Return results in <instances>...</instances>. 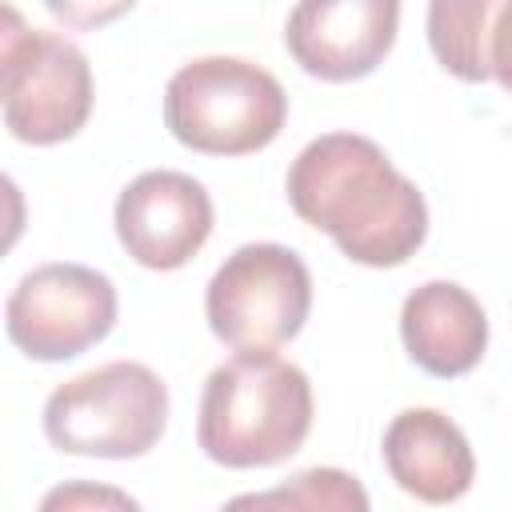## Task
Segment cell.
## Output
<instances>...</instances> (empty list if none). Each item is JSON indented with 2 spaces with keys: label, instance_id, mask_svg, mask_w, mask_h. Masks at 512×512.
I'll list each match as a JSON object with an SVG mask.
<instances>
[{
  "label": "cell",
  "instance_id": "1",
  "mask_svg": "<svg viewBox=\"0 0 512 512\" xmlns=\"http://www.w3.org/2000/svg\"><path fill=\"white\" fill-rule=\"evenodd\" d=\"M284 188L292 212L364 268H396L428 236L424 192L368 136H316L292 160Z\"/></svg>",
  "mask_w": 512,
  "mask_h": 512
},
{
  "label": "cell",
  "instance_id": "2",
  "mask_svg": "<svg viewBox=\"0 0 512 512\" xmlns=\"http://www.w3.org/2000/svg\"><path fill=\"white\" fill-rule=\"evenodd\" d=\"M312 432V384L304 368L264 352H236L204 380L196 440L212 464L268 468L304 448Z\"/></svg>",
  "mask_w": 512,
  "mask_h": 512
},
{
  "label": "cell",
  "instance_id": "3",
  "mask_svg": "<svg viewBox=\"0 0 512 512\" xmlns=\"http://www.w3.org/2000/svg\"><path fill=\"white\" fill-rule=\"evenodd\" d=\"M288 120L280 80L240 56H200L164 88L168 132L204 156H248L268 148Z\"/></svg>",
  "mask_w": 512,
  "mask_h": 512
},
{
  "label": "cell",
  "instance_id": "4",
  "mask_svg": "<svg viewBox=\"0 0 512 512\" xmlns=\"http://www.w3.org/2000/svg\"><path fill=\"white\" fill-rule=\"evenodd\" d=\"M168 428V384L140 360H108L44 400V436L64 456L136 460Z\"/></svg>",
  "mask_w": 512,
  "mask_h": 512
},
{
  "label": "cell",
  "instance_id": "5",
  "mask_svg": "<svg viewBox=\"0 0 512 512\" xmlns=\"http://www.w3.org/2000/svg\"><path fill=\"white\" fill-rule=\"evenodd\" d=\"M312 312L308 264L272 240L236 248L208 280L204 316L232 352H264L300 336Z\"/></svg>",
  "mask_w": 512,
  "mask_h": 512
},
{
  "label": "cell",
  "instance_id": "6",
  "mask_svg": "<svg viewBox=\"0 0 512 512\" xmlns=\"http://www.w3.org/2000/svg\"><path fill=\"white\" fill-rule=\"evenodd\" d=\"M4 128L20 144L72 140L92 116L88 56L60 32L24 28L8 8L4 28Z\"/></svg>",
  "mask_w": 512,
  "mask_h": 512
},
{
  "label": "cell",
  "instance_id": "7",
  "mask_svg": "<svg viewBox=\"0 0 512 512\" xmlns=\"http://www.w3.org/2000/svg\"><path fill=\"white\" fill-rule=\"evenodd\" d=\"M116 308V288L104 272L56 260L16 280L4 304V328L24 356L56 364L96 348L116 328Z\"/></svg>",
  "mask_w": 512,
  "mask_h": 512
},
{
  "label": "cell",
  "instance_id": "8",
  "mask_svg": "<svg viewBox=\"0 0 512 512\" xmlns=\"http://www.w3.org/2000/svg\"><path fill=\"white\" fill-rule=\"evenodd\" d=\"M212 196L200 180L176 168L140 172L116 196V236L124 252L152 272L184 268L212 236Z\"/></svg>",
  "mask_w": 512,
  "mask_h": 512
},
{
  "label": "cell",
  "instance_id": "9",
  "mask_svg": "<svg viewBox=\"0 0 512 512\" xmlns=\"http://www.w3.org/2000/svg\"><path fill=\"white\" fill-rule=\"evenodd\" d=\"M400 32V0H300L288 12L292 60L328 84H348L384 64Z\"/></svg>",
  "mask_w": 512,
  "mask_h": 512
},
{
  "label": "cell",
  "instance_id": "10",
  "mask_svg": "<svg viewBox=\"0 0 512 512\" xmlns=\"http://www.w3.org/2000/svg\"><path fill=\"white\" fill-rule=\"evenodd\" d=\"M400 340L416 368L452 380L472 372L488 348V316L456 280H428L404 296Z\"/></svg>",
  "mask_w": 512,
  "mask_h": 512
},
{
  "label": "cell",
  "instance_id": "11",
  "mask_svg": "<svg viewBox=\"0 0 512 512\" xmlns=\"http://www.w3.org/2000/svg\"><path fill=\"white\" fill-rule=\"evenodd\" d=\"M388 476L424 504H452L476 480V456L456 420L436 408H404L384 428Z\"/></svg>",
  "mask_w": 512,
  "mask_h": 512
},
{
  "label": "cell",
  "instance_id": "12",
  "mask_svg": "<svg viewBox=\"0 0 512 512\" xmlns=\"http://www.w3.org/2000/svg\"><path fill=\"white\" fill-rule=\"evenodd\" d=\"M504 0H428V48L444 72L464 84L492 76L488 40Z\"/></svg>",
  "mask_w": 512,
  "mask_h": 512
},
{
  "label": "cell",
  "instance_id": "13",
  "mask_svg": "<svg viewBox=\"0 0 512 512\" xmlns=\"http://www.w3.org/2000/svg\"><path fill=\"white\" fill-rule=\"evenodd\" d=\"M232 508H348V512H364L368 508V492L356 484V476L340 472V468H308L296 472L288 484L260 492V496H236Z\"/></svg>",
  "mask_w": 512,
  "mask_h": 512
},
{
  "label": "cell",
  "instance_id": "14",
  "mask_svg": "<svg viewBox=\"0 0 512 512\" xmlns=\"http://www.w3.org/2000/svg\"><path fill=\"white\" fill-rule=\"evenodd\" d=\"M44 8L60 24L80 28V32H92V28H104V24L120 20L124 12H132L136 0H44Z\"/></svg>",
  "mask_w": 512,
  "mask_h": 512
},
{
  "label": "cell",
  "instance_id": "15",
  "mask_svg": "<svg viewBox=\"0 0 512 512\" xmlns=\"http://www.w3.org/2000/svg\"><path fill=\"white\" fill-rule=\"evenodd\" d=\"M136 508V500L128 492H116V488H92V484H68V488H56L44 496V512L52 508Z\"/></svg>",
  "mask_w": 512,
  "mask_h": 512
},
{
  "label": "cell",
  "instance_id": "16",
  "mask_svg": "<svg viewBox=\"0 0 512 512\" xmlns=\"http://www.w3.org/2000/svg\"><path fill=\"white\" fill-rule=\"evenodd\" d=\"M488 64H492V76L500 80V88L512 92V0H504L496 12L492 40H488Z\"/></svg>",
  "mask_w": 512,
  "mask_h": 512
}]
</instances>
